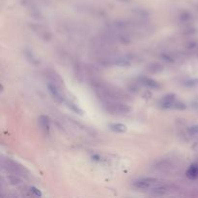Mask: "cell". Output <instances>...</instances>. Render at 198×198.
<instances>
[{"instance_id":"obj_2","label":"cell","mask_w":198,"mask_h":198,"mask_svg":"<svg viewBox=\"0 0 198 198\" xmlns=\"http://www.w3.org/2000/svg\"><path fill=\"white\" fill-rule=\"evenodd\" d=\"M160 105L164 109H185L187 105L183 104L180 101L176 100V95L174 94H167L164 97L161 98L160 101Z\"/></svg>"},{"instance_id":"obj_1","label":"cell","mask_w":198,"mask_h":198,"mask_svg":"<svg viewBox=\"0 0 198 198\" xmlns=\"http://www.w3.org/2000/svg\"><path fill=\"white\" fill-rule=\"evenodd\" d=\"M104 107L108 113L113 115H126L130 112V106L120 101H105Z\"/></svg>"},{"instance_id":"obj_5","label":"cell","mask_w":198,"mask_h":198,"mask_svg":"<svg viewBox=\"0 0 198 198\" xmlns=\"http://www.w3.org/2000/svg\"><path fill=\"white\" fill-rule=\"evenodd\" d=\"M101 63L105 66H119V67H126L130 66V62L128 58L125 57H107L102 60Z\"/></svg>"},{"instance_id":"obj_10","label":"cell","mask_w":198,"mask_h":198,"mask_svg":"<svg viewBox=\"0 0 198 198\" xmlns=\"http://www.w3.org/2000/svg\"><path fill=\"white\" fill-rule=\"evenodd\" d=\"M187 176L189 179H196L198 177V163H193L187 171Z\"/></svg>"},{"instance_id":"obj_7","label":"cell","mask_w":198,"mask_h":198,"mask_svg":"<svg viewBox=\"0 0 198 198\" xmlns=\"http://www.w3.org/2000/svg\"><path fill=\"white\" fill-rule=\"evenodd\" d=\"M138 81H139L141 85L147 87V88H149V89L158 90V89H160V87H161V85L157 80H155V79H153L151 77H140L139 78H138Z\"/></svg>"},{"instance_id":"obj_11","label":"cell","mask_w":198,"mask_h":198,"mask_svg":"<svg viewBox=\"0 0 198 198\" xmlns=\"http://www.w3.org/2000/svg\"><path fill=\"white\" fill-rule=\"evenodd\" d=\"M147 70L151 73L157 74V73H160L161 71L163 70V67H162L161 65H160V64H158V63H153V64L148 66Z\"/></svg>"},{"instance_id":"obj_9","label":"cell","mask_w":198,"mask_h":198,"mask_svg":"<svg viewBox=\"0 0 198 198\" xmlns=\"http://www.w3.org/2000/svg\"><path fill=\"white\" fill-rule=\"evenodd\" d=\"M109 129L114 132H119V133H123L126 132L128 128L127 126L124 124H120V123H114V124H110L109 125Z\"/></svg>"},{"instance_id":"obj_8","label":"cell","mask_w":198,"mask_h":198,"mask_svg":"<svg viewBox=\"0 0 198 198\" xmlns=\"http://www.w3.org/2000/svg\"><path fill=\"white\" fill-rule=\"evenodd\" d=\"M38 121H39L40 128H41L45 132L49 133V129H50L49 117L46 116V115H41V116L39 117Z\"/></svg>"},{"instance_id":"obj_13","label":"cell","mask_w":198,"mask_h":198,"mask_svg":"<svg viewBox=\"0 0 198 198\" xmlns=\"http://www.w3.org/2000/svg\"><path fill=\"white\" fill-rule=\"evenodd\" d=\"M25 55H26V57H27V59L31 62V63H33V64H38V60H37V58L34 56L33 55V53L31 52V51H25Z\"/></svg>"},{"instance_id":"obj_12","label":"cell","mask_w":198,"mask_h":198,"mask_svg":"<svg viewBox=\"0 0 198 198\" xmlns=\"http://www.w3.org/2000/svg\"><path fill=\"white\" fill-rule=\"evenodd\" d=\"M68 106L73 110V111H74V112H77V114H80V115H82L83 114V111H82V109H80L78 107V106L76 105V104H74V102H69L68 104Z\"/></svg>"},{"instance_id":"obj_14","label":"cell","mask_w":198,"mask_h":198,"mask_svg":"<svg viewBox=\"0 0 198 198\" xmlns=\"http://www.w3.org/2000/svg\"><path fill=\"white\" fill-rule=\"evenodd\" d=\"M188 130H189V132H191V134H193V135H196V134H198V127L197 126L191 127V128H188Z\"/></svg>"},{"instance_id":"obj_4","label":"cell","mask_w":198,"mask_h":198,"mask_svg":"<svg viewBox=\"0 0 198 198\" xmlns=\"http://www.w3.org/2000/svg\"><path fill=\"white\" fill-rule=\"evenodd\" d=\"M47 90H49V94L51 95V97H52L55 101H57L59 102H64L66 101V97L64 93H63V91L59 88V86L56 84V83H53V82H49L47 83Z\"/></svg>"},{"instance_id":"obj_3","label":"cell","mask_w":198,"mask_h":198,"mask_svg":"<svg viewBox=\"0 0 198 198\" xmlns=\"http://www.w3.org/2000/svg\"><path fill=\"white\" fill-rule=\"evenodd\" d=\"M162 183L160 180L157 179V178H139L135 181H133L132 183V185L136 189H141V191H150L153 187Z\"/></svg>"},{"instance_id":"obj_15","label":"cell","mask_w":198,"mask_h":198,"mask_svg":"<svg viewBox=\"0 0 198 198\" xmlns=\"http://www.w3.org/2000/svg\"><path fill=\"white\" fill-rule=\"evenodd\" d=\"M30 191L31 192H33V193H35L37 196H41L42 195V193H41V191H39V189H37L36 188H30Z\"/></svg>"},{"instance_id":"obj_6","label":"cell","mask_w":198,"mask_h":198,"mask_svg":"<svg viewBox=\"0 0 198 198\" xmlns=\"http://www.w3.org/2000/svg\"><path fill=\"white\" fill-rule=\"evenodd\" d=\"M171 191H172V188L170 187V185L163 184V183H160V184L155 185V187H153L151 189H150V192L154 195H165V194H168V193L171 192Z\"/></svg>"}]
</instances>
